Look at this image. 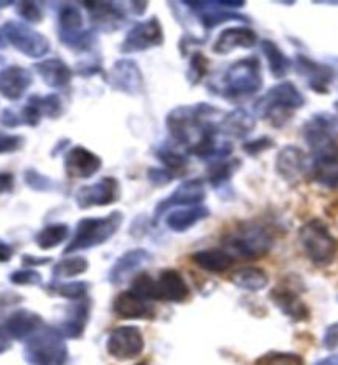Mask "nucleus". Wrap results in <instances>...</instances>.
<instances>
[{
  "label": "nucleus",
  "instance_id": "obj_55",
  "mask_svg": "<svg viewBox=\"0 0 338 365\" xmlns=\"http://www.w3.org/2000/svg\"><path fill=\"white\" fill-rule=\"evenodd\" d=\"M15 186V178L12 173H0V195L10 192Z\"/></svg>",
  "mask_w": 338,
  "mask_h": 365
},
{
  "label": "nucleus",
  "instance_id": "obj_14",
  "mask_svg": "<svg viewBox=\"0 0 338 365\" xmlns=\"http://www.w3.org/2000/svg\"><path fill=\"white\" fill-rule=\"evenodd\" d=\"M207 190L203 180H187L175 187L169 197L160 201L154 211V224L159 222V217L175 206H198L205 201Z\"/></svg>",
  "mask_w": 338,
  "mask_h": 365
},
{
  "label": "nucleus",
  "instance_id": "obj_3",
  "mask_svg": "<svg viewBox=\"0 0 338 365\" xmlns=\"http://www.w3.org/2000/svg\"><path fill=\"white\" fill-rule=\"evenodd\" d=\"M264 84L262 78L261 61L256 56L241 58V60L229 64L223 74V84L219 94L229 102H238L253 98Z\"/></svg>",
  "mask_w": 338,
  "mask_h": 365
},
{
  "label": "nucleus",
  "instance_id": "obj_11",
  "mask_svg": "<svg viewBox=\"0 0 338 365\" xmlns=\"http://www.w3.org/2000/svg\"><path fill=\"white\" fill-rule=\"evenodd\" d=\"M142 331L136 326H119L111 332L106 342V351L116 361H134L144 352Z\"/></svg>",
  "mask_w": 338,
  "mask_h": 365
},
{
  "label": "nucleus",
  "instance_id": "obj_53",
  "mask_svg": "<svg viewBox=\"0 0 338 365\" xmlns=\"http://www.w3.org/2000/svg\"><path fill=\"white\" fill-rule=\"evenodd\" d=\"M324 346L327 349H335L338 346V324H332L325 332Z\"/></svg>",
  "mask_w": 338,
  "mask_h": 365
},
{
  "label": "nucleus",
  "instance_id": "obj_57",
  "mask_svg": "<svg viewBox=\"0 0 338 365\" xmlns=\"http://www.w3.org/2000/svg\"><path fill=\"white\" fill-rule=\"evenodd\" d=\"M10 346H12V341H10V336L7 334V331L0 327V354L7 352Z\"/></svg>",
  "mask_w": 338,
  "mask_h": 365
},
{
  "label": "nucleus",
  "instance_id": "obj_10",
  "mask_svg": "<svg viewBox=\"0 0 338 365\" xmlns=\"http://www.w3.org/2000/svg\"><path fill=\"white\" fill-rule=\"evenodd\" d=\"M165 41L162 24L157 17H150L147 20L139 21L127 31V35L122 40L119 51L124 55H131V53L146 51L150 48L162 46Z\"/></svg>",
  "mask_w": 338,
  "mask_h": 365
},
{
  "label": "nucleus",
  "instance_id": "obj_31",
  "mask_svg": "<svg viewBox=\"0 0 338 365\" xmlns=\"http://www.w3.org/2000/svg\"><path fill=\"white\" fill-rule=\"evenodd\" d=\"M271 299L284 314L289 316L292 321H305L309 319V308L304 304L296 293H292L291 289L286 288H277L272 289Z\"/></svg>",
  "mask_w": 338,
  "mask_h": 365
},
{
  "label": "nucleus",
  "instance_id": "obj_34",
  "mask_svg": "<svg viewBox=\"0 0 338 365\" xmlns=\"http://www.w3.org/2000/svg\"><path fill=\"white\" fill-rule=\"evenodd\" d=\"M241 162L236 158L232 160H222V162H213L207 170V181L214 190H222V187L228 186L232 181L233 175L238 171Z\"/></svg>",
  "mask_w": 338,
  "mask_h": 365
},
{
  "label": "nucleus",
  "instance_id": "obj_64",
  "mask_svg": "<svg viewBox=\"0 0 338 365\" xmlns=\"http://www.w3.org/2000/svg\"><path fill=\"white\" fill-rule=\"evenodd\" d=\"M335 109H337V112H338V101L335 102Z\"/></svg>",
  "mask_w": 338,
  "mask_h": 365
},
{
  "label": "nucleus",
  "instance_id": "obj_19",
  "mask_svg": "<svg viewBox=\"0 0 338 365\" xmlns=\"http://www.w3.org/2000/svg\"><path fill=\"white\" fill-rule=\"evenodd\" d=\"M257 34L249 26H232L223 30L213 43L214 55H229L234 50H249L256 46Z\"/></svg>",
  "mask_w": 338,
  "mask_h": 365
},
{
  "label": "nucleus",
  "instance_id": "obj_59",
  "mask_svg": "<svg viewBox=\"0 0 338 365\" xmlns=\"http://www.w3.org/2000/svg\"><path fill=\"white\" fill-rule=\"evenodd\" d=\"M129 7H131V12L132 14L142 15L144 12H146L147 2H131V4H129Z\"/></svg>",
  "mask_w": 338,
  "mask_h": 365
},
{
  "label": "nucleus",
  "instance_id": "obj_39",
  "mask_svg": "<svg viewBox=\"0 0 338 365\" xmlns=\"http://www.w3.org/2000/svg\"><path fill=\"white\" fill-rule=\"evenodd\" d=\"M88 260L84 257H66L53 267V277L55 278H73L88 270Z\"/></svg>",
  "mask_w": 338,
  "mask_h": 365
},
{
  "label": "nucleus",
  "instance_id": "obj_32",
  "mask_svg": "<svg viewBox=\"0 0 338 365\" xmlns=\"http://www.w3.org/2000/svg\"><path fill=\"white\" fill-rule=\"evenodd\" d=\"M309 175L310 180L327 190H338V155L314 158Z\"/></svg>",
  "mask_w": 338,
  "mask_h": 365
},
{
  "label": "nucleus",
  "instance_id": "obj_7",
  "mask_svg": "<svg viewBox=\"0 0 338 365\" xmlns=\"http://www.w3.org/2000/svg\"><path fill=\"white\" fill-rule=\"evenodd\" d=\"M299 240L305 255L315 265H330L338 254V240L320 219H310L305 222L299 230Z\"/></svg>",
  "mask_w": 338,
  "mask_h": 365
},
{
  "label": "nucleus",
  "instance_id": "obj_54",
  "mask_svg": "<svg viewBox=\"0 0 338 365\" xmlns=\"http://www.w3.org/2000/svg\"><path fill=\"white\" fill-rule=\"evenodd\" d=\"M50 262H51L50 257H31V255L21 257V264L25 267H41V265H48Z\"/></svg>",
  "mask_w": 338,
  "mask_h": 365
},
{
  "label": "nucleus",
  "instance_id": "obj_28",
  "mask_svg": "<svg viewBox=\"0 0 338 365\" xmlns=\"http://www.w3.org/2000/svg\"><path fill=\"white\" fill-rule=\"evenodd\" d=\"M89 316H91V304L88 298L79 299V302L69 306L66 319L63 321V326L60 329L63 332V336L68 337V339H79V337L84 334Z\"/></svg>",
  "mask_w": 338,
  "mask_h": 365
},
{
  "label": "nucleus",
  "instance_id": "obj_24",
  "mask_svg": "<svg viewBox=\"0 0 338 365\" xmlns=\"http://www.w3.org/2000/svg\"><path fill=\"white\" fill-rule=\"evenodd\" d=\"M34 69L39 73L41 81L51 89H63L71 83L73 69L60 58H48L34 64Z\"/></svg>",
  "mask_w": 338,
  "mask_h": 365
},
{
  "label": "nucleus",
  "instance_id": "obj_40",
  "mask_svg": "<svg viewBox=\"0 0 338 365\" xmlns=\"http://www.w3.org/2000/svg\"><path fill=\"white\" fill-rule=\"evenodd\" d=\"M208 71H210V61H208V58L203 55L202 51L193 53L190 66L187 69V81L192 86L200 84L202 79L208 74Z\"/></svg>",
  "mask_w": 338,
  "mask_h": 365
},
{
  "label": "nucleus",
  "instance_id": "obj_41",
  "mask_svg": "<svg viewBox=\"0 0 338 365\" xmlns=\"http://www.w3.org/2000/svg\"><path fill=\"white\" fill-rule=\"evenodd\" d=\"M132 292L139 294V297L147 299V302H154L159 299V289H157V280L152 278L147 273H141V275L134 278L132 282Z\"/></svg>",
  "mask_w": 338,
  "mask_h": 365
},
{
  "label": "nucleus",
  "instance_id": "obj_56",
  "mask_svg": "<svg viewBox=\"0 0 338 365\" xmlns=\"http://www.w3.org/2000/svg\"><path fill=\"white\" fill-rule=\"evenodd\" d=\"M12 255H14L12 245L4 242V240H0V262H9L12 259Z\"/></svg>",
  "mask_w": 338,
  "mask_h": 365
},
{
  "label": "nucleus",
  "instance_id": "obj_9",
  "mask_svg": "<svg viewBox=\"0 0 338 365\" xmlns=\"http://www.w3.org/2000/svg\"><path fill=\"white\" fill-rule=\"evenodd\" d=\"M2 36L21 55L39 60L50 51V40L45 35L31 29L25 21H5L2 26Z\"/></svg>",
  "mask_w": 338,
  "mask_h": 365
},
{
  "label": "nucleus",
  "instance_id": "obj_15",
  "mask_svg": "<svg viewBox=\"0 0 338 365\" xmlns=\"http://www.w3.org/2000/svg\"><path fill=\"white\" fill-rule=\"evenodd\" d=\"M103 166V160L84 147H73L64 153V171L68 178L88 180Z\"/></svg>",
  "mask_w": 338,
  "mask_h": 365
},
{
  "label": "nucleus",
  "instance_id": "obj_8",
  "mask_svg": "<svg viewBox=\"0 0 338 365\" xmlns=\"http://www.w3.org/2000/svg\"><path fill=\"white\" fill-rule=\"evenodd\" d=\"M338 117L329 112H317L305 122L304 140L314 153V158L338 155Z\"/></svg>",
  "mask_w": 338,
  "mask_h": 365
},
{
  "label": "nucleus",
  "instance_id": "obj_23",
  "mask_svg": "<svg viewBox=\"0 0 338 365\" xmlns=\"http://www.w3.org/2000/svg\"><path fill=\"white\" fill-rule=\"evenodd\" d=\"M152 260V254L146 249H132L122 254L119 259L114 262V265L109 270V282L112 284H121L126 282L129 275L144 267Z\"/></svg>",
  "mask_w": 338,
  "mask_h": 365
},
{
  "label": "nucleus",
  "instance_id": "obj_60",
  "mask_svg": "<svg viewBox=\"0 0 338 365\" xmlns=\"http://www.w3.org/2000/svg\"><path fill=\"white\" fill-rule=\"evenodd\" d=\"M314 365H338V352L330 354L325 359H320L319 362H315Z\"/></svg>",
  "mask_w": 338,
  "mask_h": 365
},
{
  "label": "nucleus",
  "instance_id": "obj_43",
  "mask_svg": "<svg viewBox=\"0 0 338 365\" xmlns=\"http://www.w3.org/2000/svg\"><path fill=\"white\" fill-rule=\"evenodd\" d=\"M155 158L165 166V170L169 171H180L185 170L189 166V157L184 153H177L174 150L169 148H160L155 152Z\"/></svg>",
  "mask_w": 338,
  "mask_h": 365
},
{
  "label": "nucleus",
  "instance_id": "obj_35",
  "mask_svg": "<svg viewBox=\"0 0 338 365\" xmlns=\"http://www.w3.org/2000/svg\"><path fill=\"white\" fill-rule=\"evenodd\" d=\"M232 282L238 288L246 289V292H259V289L267 287L269 277H267V273L262 268L248 267L234 272L232 275Z\"/></svg>",
  "mask_w": 338,
  "mask_h": 365
},
{
  "label": "nucleus",
  "instance_id": "obj_25",
  "mask_svg": "<svg viewBox=\"0 0 338 365\" xmlns=\"http://www.w3.org/2000/svg\"><path fill=\"white\" fill-rule=\"evenodd\" d=\"M256 127V117L243 107H238L232 112H224L218 122V132L228 137L246 138Z\"/></svg>",
  "mask_w": 338,
  "mask_h": 365
},
{
  "label": "nucleus",
  "instance_id": "obj_29",
  "mask_svg": "<svg viewBox=\"0 0 338 365\" xmlns=\"http://www.w3.org/2000/svg\"><path fill=\"white\" fill-rule=\"evenodd\" d=\"M210 216V209L203 204H198V206H190V207H182L172 211L167 219H165V224L170 230L174 232H187V230L192 229L193 225L202 222L203 219Z\"/></svg>",
  "mask_w": 338,
  "mask_h": 365
},
{
  "label": "nucleus",
  "instance_id": "obj_22",
  "mask_svg": "<svg viewBox=\"0 0 338 365\" xmlns=\"http://www.w3.org/2000/svg\"><path fill=\"white\" fill-rule=\"evenodd\" d=\"M159 299L170 303H184L190 297V288L187 284L184 275L174 268L160 272L157 278Z\"/></svg>",
  "mask_w": 338,
  "mask_h": 365
},
{
  "label": "nucleus",
  "instance_id": "obj_37",
  "mask_svg": "<svg viewBox=\"0 0 338 365\" xmlns=\"http://www.w3.org/2000/svg\"><path fill=\"white\" fill-rule=\"evenodd\" d=\"M68 235H69V227L66 224L63 222L50 224L46 225V227H43L40 232L35 235V244L39 245L41 250H50L63 244L64 240L68 239Z\"/></svg>",
  "mask_w": 338,
  "mask_h": 365
},
{
  "label": "nucleus",
  "instance_id": "obj_47",
  "mask_svg": "<svg viewBox=\"0 0 338 365\" xmlns=\"http://www.w3.org/2000/svg\"><path fill=\"white\" fill-rule=\"evenodd\" d=\"M274 147V140L271 137H259L254 140H246L243 143V152L249 157H257V155L264 153L266 150Z\"/></svg>",
  "mask_w": 338,
  "mask_h": 365
},
{
  "label": "nucleus",
  "instance_id": "obj_49",
  "mask_svg": "<svg viewBox=\"0 0 338 365\" xmlns=\"http://www.w3.org/2000/svg\"><path fill=\"white\" fill-rule=\"evenodd\" d=\"M24 145H25V138L21 135H7V133H0V155L19 152Z\"/></svg>",
  "mask_w": 338,
  "mask_h": 365
},
{
  "label": "nucleus",
  "instance_id": "obj_48",
  "mask_svg": "<svg viewBox=\"0 0 338 365\" xmlns=\"http://www.w3.org/2000/svg\"><path fill=\"white\" fill-rule=\"evenodd\" d=\"M174 178H175L174 173L165 168H155L154 166V168L147 170V180L150 181V185H154L157 187H164V186L170 185V182L174 181Z\"/></svg>",
  "mask_w": 338,
  "mask_h": 365
},
{
  "label": "nucleus",
  "instance_id": "obj_6",
  "mask_svg": "<svg viewBox=\"0 0 338 365\" xmlns=\"http://www.w3.org/2000/svg\"><path fill=\"white\" fill-rule=\"evenodd\" d=\"M25 361L30 365H64L68 361V347L60 329L43 326L26 341Z\"/></svg>",
  "mask_w": 338,
  "mask_h": 365
},
{
  "label": "nucleus",
  "instance_id": "obj_51",
  "mask_svg": "<svg viewBox=\"0 0 338 365\" xmlns=\"http://www.w3.org/2000/svg\"><path fill=\"white\" fill-rule=\"evenodd\" d=\"M20 119H21V122L25 123V125L36 127L41 122L43 115L34 104H26L24 109L20 110Z\"/></svg>",
  "mask_w": 338,
  "mask_h": 365
},
{
  "label": "nucleus",
  "instance_id": "obj_13",
  "mask_svg": "<svg viewBox=\"0 0 338 365\" xmlns=\"http://www.w3.org/2000/svg\"><path fill=\"white\" fill-rule=\"evenodd\" d=\"M107 83L117 93L139 96L144 91V76L134 60H117L107 71Z\"/></svg>",
  "mask_w": 338,
  "mask_h": 365
},
{
  "label": "nucleus",
  "instance_id": "obj_27",
  "mask_svg": "<svg viewBox=\"0 0 338 365\" xmlns=\"http://www.w3.org/2000/svg\"><path fill=\"white\" fill-rule=\"evenodd\" d=\"M43 327V319L40 314L29 309H19L10 316L5 323V331L12 339H30L36 331Z\"/></svg>",
  "mask_w": 338,
  "mask_h": 365
},
{
  "label": "nucleus",
  "instance_id": "obj_52",
  "mask_svg": "<svg viewBox=\"0 0 338 365\" xmlns=\"http://www.w3.org/2000/svg\"><path fill=\"white\" fill-rule=\"evenodd\" d=\"M21 119H20V114H15L12 109H5L2 110V114H0V125L7 127V128H15L21 125Z\"/></svg>",
  "mask_w": 338,
  "mask_h": 365
},
{
  "label": "nucleus",
  "instance_id": "obj_20",
  "mask_svg": "<svg viewBox=\"0 0 338 365\" xmlns=\"http://www.w3.org/2000/svg\"><path fill=\"white\" fill-rule=\"evenodd\" d=\"M112 309L114 314L121 319H154L155 318V308L152 303L147 302L129 289V292H122L114 298L112 303Z\"/></svg>",
  "mask_w": 338,
  "mask_h": 365
},
{
  "label": "nucleus",
  "instance_id": "obj_63",
  "mask_svg": "<svg viewBox=\"0 0 338 365\" xmlns=\"http://www.w3.org/2000/svg\"><path fill=\"white\" fill-rule=\"evenodd\" d=\"M136 365H147L146 362H139V364H136Z\"/></svg>",
  "mask_w": 338,
  "mask_h": 365
},
{
  "label": "nucleus",
  "instance_id": "obj_42",
  "mask_svg": "<svg viewBox=\"0 0 338 365\" xmlns=\"http://www.w3.org/2000/svg\"><path fill=\"white\" fill-rule=\"evenodd\" d=\"M53 292L60 294L63 298L74 299V302H79V299H84L88 297L89 292V283L88 282H69V283H53Z\"/></svg>",
  "mask_w": 338,
  "mask_h": 365
},
{
  "label": "nucleus",
  "instance_id": "obj_45",
  "mask_svg": "<svg viewBox=\"0 0 338 365\" xmlns=\"http://www.w3.org/2000/svg\"><path fill=\"white\" fill-rule=\"evenodd\" d=\"M24 180H25V185L30 187V190L34 191H51L53 187H55V182H53L48 176L41 175L40 171H36L35 168H29L24 173Z\"/></svg>",
  "mask_w": 338,
  "mask_h": 365
},
{
  "label": "nucleus",
  "instance_id": "obj_61",
  "mask_svg": "<svg viewBox=\"0 0 338 365\" xmlns=\"http://www.w3.org/2000/svg\"><path fill=\"white\" fill-rule=\"evenodd\" d=\"M5 46V38L2 35H0V48H4Z\"/></svg>",
  "mask_w": 338,
  "mask_h": 365
},
{
  "label": "nucleus",
  "instance_id": "obj_30",
  "mask_svg": "<svg viewBox=\"0 0 338 365\" xmlns=\"http://www.w3.org/2000/svg\"><path fill=\"white\" fill-rule=\"evenodd\" d=\"M192 260L202 270L210 273L228 272L234 265V257L223 249H205L192 255Z\"/></svg>",
  "mask_w": 338,
  "mask_h": 365
},
{
  "label": "nucleus",
  "instance_id": "obj_38",
  "mask_svg": "<svg viewBox=\"0 0 338 365\" xmlns=\"http://www.w3.org/2000/svg\"><path fill=\"white\" fill-rule=\"evenodd\" d=\"M29 104H34L41 112V115L48 117V119H60L63 114V101L58 94L31 96Z\"/></svg>",
  "mask_w": 338,
  "mask_h": 365
},
{
  "label": "nucleus",
  "instance_id": "obj_4",
  "mask_svg": "<svg viewBox=\"0 0 338 365\" xmlns=\"http://www.w3.org/2000/svg\"><path fill=\"white\" fill-rule=\"evenodd\" d=\"M223 244L233 257L257 260L267 255L274 245L271 230L259 222H243L223 237Z\"/></svg>",
  "mask_w": 338,
  "mask_h": 365
},
{
  "label": "nucleus",
  "instance_id": "obj_36",
  "mask_svg": "<svg viewBox=\"0 0 338 365\" xmlns=\"http://www.w3.org/2000/svg\"><path fill=\"white\" fill-rule=\"evenodd\" d=\"M84 30V20L81 10L74 5L64 4L58 10V38L68 35H74Z\"/></svg>",
  "mask_w": 338,
  "mask_h": 365
},
{
  "label": "nucleus",
  "instance_id": "obj_46",
  "mask_svg": "<svg viewBox=\"0 0 338 365\" xmlns=\"http://www.w3.org/2000/svg\"><path fill=\"white\" fill-rule=\"evenodd\" d=\"M17 14L21 20L29 24H40L43 20V10L39 4L35 2H20L17 4Z\"/></svg>",
  "mask_w": 338,
  "mask_h": 365
},
{
  "label": "nucleus",
  "instance_id": "obj_12",
  "mask_svg": "<svg viewBox=\"0 0 338 365\" xmlns=\"http://www.w3.org/2000/svg\"><path fill=\"white\" fill-rule=\"evenodd\" d=\"M121 200V185L112 176H104L93 185L81 186L74 196L79 209L109 206Z\"/></svg>",
  "mask_w": 338,
  "mask_h": 365
},
{
  "label": "nucleus",
  "instance_id": "obj_50",
  "mask_svg": "<svg viewBox=\"0 0 338 365\" xmlns=\"http://www.w3.org/2000/svg\"><path fill=\"white\" fill-rule=\"evenodd\" d=\"M10 282L15 284H40L41 275L35 270H17L10 275Z\"/></svg>",
  "mask_w": 338,
  "mask_h": 365
},
{
  "label": "nucleus",
  "instance_id": "obj_1",
  "mask_svg": "<svg viewBox=\"0 0 338 365\" xmlns=\"http://www.w3.org/2000/svg\"><path fill=\"white\" fill-rule=\"evenodd\" d=\"M224 115L218 107L207 102L193 106H179L172 109L165 117L167 132L177 145H182L189 150L193 143L200 140L210 130H218L217 117Z\"/></svg>",
  "mask_w": 338,
  "mask_h": 365
},
{
  "label": "nucleus",
  "instance_id": "obj_2",
  "mask_svg": "<svg viewBox=\"0 0 338 365\" xmlns=\"http://www.w3.org/2000/svg\"><path fill=\"white\" fill-rule=\"evenodd\" d=\"M305 106V98L292 81H282L267 91L262 98L254 102L253 112L257 119L269 120L272 125L281 128L292 119V112Z\"/></svg>",
  "mask_w": 338,
  "mask_h": 365
},
{
  "label": "nucleus",
  "instance_id": "obj_58",
  "mask_svg": "<svg viewBox=\"0 0 338 365\" xmlns=\"http://www.w3.org/2000/svg\"><path fill=\"white\" fill-rule=\"evenodd\" d=\"M69 143H71V142H69V138H61V140L55 145V148L51 150V157H56L58 153L64 152V148L69 147Z\"/></svg>",
  "mask_w": 338,
  "mask_h": 365
},
{
  "label": "nucleus",
  "instance_id": "obj_5",
  "mask_svg": "<svg viewBox=\"0 0 338 365\" xmlns=\"http://www.w3.org/2000/svg\"><path fill=\"white\" fill-rule=\"evenodd\" d=\"M122 222H124V214L121 211H112L104 217H83L76 224V230L64 249V254H74V252L94 249L106 244L107 240L114 237Z\"/></svg>",
  "mask_w": 338,
  "mask_h": 365
},
{
  "label": "nucleus",
  "instance_id": "obj_21",
  "mask_svg": "<svg viewBox=\"0 0 338 365\" xmlns=\"http://www.w3.org/2000/svg\"><path fill=\"white\" fill-rule=\"evenodd\" d=\"M31 84H34V74L26 68L14 64L0 71V96L5 99L20 101Z\"/></svg>",
  "mask_w": 338,
  "mask_h": 365
},
{
  "label": "nucleus",
  "instance_id": "obj_16",
  "mask_svg": "<svg viewBox=\"0 0 338 365\" xmlns=\"http://www.w3.org/2000/svg\"><path fill=\"white\" fill-rule=\"evenodd\" d=\"M294 63H296V71L299 73V76H302L305 81H307L310 89L319 94L330 93L329 86L335 78L334 68L325 63L310 60V58L305 55H297Z\"/></svg>",
  "mask_w": 338,
  "mask_h": 365
},
{
  "label": "nucleus",
  "instance_id": "obj_62",
  "mask_svg": "<svg viewBox=\"0 0 338 365\" xmlns=\"http://www.w3.org/2000/svg\"><path fill=\"white\" fill-rule=\"evenodd\" d=\"M9 5H12V2H0V7H9Z\"/></svg>",
  "mask_w": 338,
  "mask_h": 365
},
{
  "label": "nucleus",
  "instance_id": "obj_18",
  "mask_svg": "<svg viewBox=\"0 0 338 365\" xmlns=\"http://www.w3.org/2000/svg\"><path fill=\"white\" fill-rule=\"evenodd\" d=\"M187 7L198 17V21L203 25L205 30H213L214 26L227 24V21H249L246 15L223 9L219 2H184Z\"/></svg>",
  "mask_w": 338,
  "mask_h": 365
},
{
  "label": "nucleus",
  "instance_id": "obj_33",
  "mask_svg": "<svg viewBox=\"0 0 338 365\" xmlns=\"http://www.w3.org/2000/svg\"><path fill=\"white\" fill-rule=\"evenodd\" d=\"M262 55H264L267 61V68H269L271 74L277 79H282L286 74L291 71L292 61L286 53H284L279 45L271 40H262L259 43Z\"/></svg>",
  "mask_w": 338,
  "mask_h": 365
},
{
  "label": "nucleus",
  "instance_id": "obj_17",
  "mask_svg": "<svg viewBox=\"0 0 338 365\" xmlns=\"http://www.w3.org/2000/svg\"><path fill=\"white\" fill-rule=\"evenodd\" d=\"M89 14V21L94 31L112 34L126 24V14L117 4L112 2H84Z\"/></svg>",
  "mask_w": 338,
  "mask_h": 365
},
{
  "label": "nucleus",
  "instance_id": "obj_44",
  "mask_svg": "<svg viewBox=\"0 0 338 365\" xmlns=\"http://www.w3.org/2000/svg\"><path fill=\"white\" fill-rule=\"evenodd\" d=\"M256 365H304V359L294 352H267L257 359Z\"/></svg>",
  "mask_w": 338,
  "mask_h": 365
},
{
  "label": "nucleus",
  "instance_id": "obj_26",
  "mask_svg": "<svg viewBox=\"0 0 338 365\" xmlns=\"http://www.w3.org/2000/svg\"><path fill=\"white\" fill-rule=\"evenodd\" d=\"M305 155L296 145H287L277 153L276 170L281 178L289 182L299 181L305 173Z\"/></svg>",
  "mask_w": 338,
  "mask_h": 365
}]
</instances>
